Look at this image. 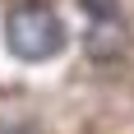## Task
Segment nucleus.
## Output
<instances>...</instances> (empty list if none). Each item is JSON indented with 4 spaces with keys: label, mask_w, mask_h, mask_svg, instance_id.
Masks as SVG:
<instances>
[{
    "label": "nucleus",
    "mask_w": 134,
    "mask_h": 134,
    "mask_svg": "<svg viewBox=\"0 0 134 134\" xmlns=\"http://www.w3.org/2000/svg\"><path fill=\"white\" fill-rule=\"evenodd\" d=\"M5 46L19 60H51L65 51V23L46 0H19L5 14Z\"/></svg>",
    "instance_id": "obj_1"
},
{
    "label": "nucleus",
    "mask_w": 134,
    "mask_h": 134,
    "mask_svg": "<svg viewBox=\"0 0 134 134\" xmlns=\"http://www.w3.org/2000/svg\"><path fill=\"white\" fill-rule=\"evenodd\" d=\"M125 46H130V32H125L120 14H111V19H93L88 32H83V51L93 55V60H120Z\"/></svg>",
    "instance_id": "obj_2"
},
{
    "label": "nucleus",
    "mask_w": 134,
    "mask_h": 134,
    "mask_svg": "<svg viewBox=\"0 0 134 134\" xmlns=\"http://www.w3.org/2000/svg\"><path fill=\"white\" fill-rule=\"evenodd\" d=\"M79 9L88 19H111V14H120V5L116 0H79Z\"/></svg>",
    "instance_id": "obj_3"
}]
</instances>
